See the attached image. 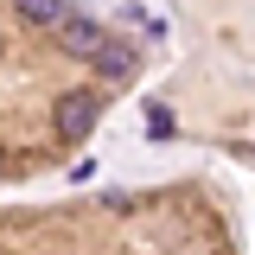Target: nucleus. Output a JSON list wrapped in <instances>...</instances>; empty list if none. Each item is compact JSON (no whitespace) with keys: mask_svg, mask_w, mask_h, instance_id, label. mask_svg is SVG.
<instances>
[{"mask_svg":"<svg viewBox=\"0 0 255 255\" xmlns=\"http://www.w3.org/2000/svg\"><path fill=\"white\" fill-rule=\"evenodd\" d=\"M147 134H153V140H172V134H179V128H172V109H166V102H147Z\"/></svg>","mask_w":255,"mask_h":255,"instance_id":"5","label":"nucleus"},{"mask_svg":"<svg viewBox=\"0 0 255 255\" xmlns=\"http://www.w3.org/2000/svg\"><path fill=\"white\" fill-rule=\"evenodd\" d=\"M96 115H102V102H96L90 90H70V96L51 102V128H58L64 140H83V134L96 128Z\"/></svg>","mask_w":255,"mask_h":255,"instance_id":"1","label":"nucleus"},{"mask_svg":"<svg viewBox=\"0 0 255 255\" xmlns=\"http://www.w3.org/2000/svg\"><path fill=\"white\" fill-rule=\"evenodd\" d=\"M90 64H96V77H109V83H128V77L140 70V58H134L128 45H109V38H102V51H96Z\"/></svg>","mask_w":255,"mask_h":255,"instance_id":"3","label":"nucleus"},{"mask_svg":"<svg viewBox=\"0 0 255 255\" xmlns=\"http://www.w3.org/2000/svg\"><path fill=\"white\" fill-rule=\"evenodd\" d=\"M19 19H26V26H51V32H58L64 19H70V0H19Z\"/></svg>","mask_w":255,"mask_h":255,"instance_id":"4","label":"nucleus"},{"mask_svg":"<svg viewBox=\"0 0 255 255\" xmlns=\"http://www.w3.org/2000/svg\"><path fill=\"white\" fill-rule=\"evenodd\" d=\"M58 45L70 51V58H96V51H102V26H90V19H64V26H58Z\"/></svg>","mask_w":255,"mask_h":255,"instance_id":"2","label":"nucleus"}]
</instances>
